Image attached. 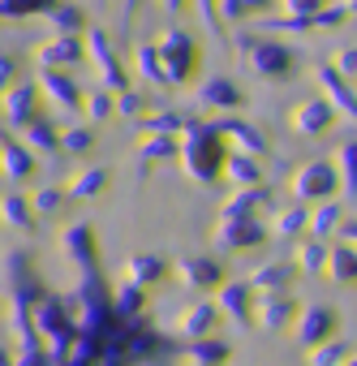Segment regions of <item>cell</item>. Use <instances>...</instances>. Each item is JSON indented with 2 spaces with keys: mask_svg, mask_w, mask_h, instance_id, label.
Listing matches in <instances>:
<instances>
[{
  "mask_svg": "<svg viewBox=\"0 0 357 366\" xmlns=\"http://www.w3.org/2000/svg\"><path fill=\"white\" fill-rule=\"evenodd\" d=\"M65 297L78 315V340L65 366H151L168 357V340L142 315H121L99 272L82 276Z\"/></svg>",
  "mask_w": 357,
  "mask_h": 366,
  "instance_id": "cell-1",
  "label": "cell"
},
{
  "mask_svg": "<svg viewBox=\"0 0 357 366\" xmlns=\"http://www.w3.org/2000/svg\"><path fill=\"white\" fill-rule=\"evenodd\" d=\"M5 285H9V327L18 340V353H39V327H35V306L48 293V285L35 272V254L31 250H14L5 254Z\"/></svg>",
  "mask_w": 357,
  "mask_h": 366,
  "instance_id": "cell-2",
  "label": "cell"
},
{
  "mask_svg": "<svg viewBox=\"0 0 357 366\" xmlns=\"http://www.w3.org/2000/svg\"><path fill=\"white\" fill-rule=\"evenodd\" d=\"M228 138L220 129V121H194L186 134H181V172L194 181V186H216L224 177V164H228Z\"/></svg>",
  "mask_w": 357,
  "mask_h": 366,
  "instance_id": "cell-3",
  "label": "cell"
},
{
  "mask_svg": "<svg viewBox=\"0 0 357 366\" xmlns=\"http://www.w3.org/2000/svg\"><path fill=\"white\" fill-rule=\"evenodd\" d=\"M35 327H39L44 353L52 357V366H65L69 353H74V340H78V315H74L69 297L65 293H44L39 306H35Z\"/></svg>",
  "mask_w": 357,
  "mask_h": 366,
  "instance_id": "cell-4",
  "label": "cell"
},
{
  "mask_svg": "<svg viewBox=\"0 0 357 366\" xmlns=\"http://www.w3.org/2000/svg\"><path fill=\"white\" fill-rule=\"evenodd\" d=\"M159 52H164V69H168V82L172 86H186L198 74V44L186 31H168L159 39Z\"/></svg>",
  "mask_w": 357,
  "mask_h": 366,
  "instance_id": "cell-5",
  "label": "cell"
},
{
  "mask_svg": "<svg viewBox=\"0 0 357 366\" xmlns=\"http://www.w3.org/2000/svg\"><path fill=\"white\" fill-rule=\"evenodd\" d=\"M61 250H65V259L74 263L78 276L99 272V242H95V229H91L86 220H78V224H69V229L61 233Z\"/></svg>",
  "mask_w": 357,
  "mask_h": 366,
  "instance_id": "cell-6",
  "label": "cell"
},
{
  "mask_svg": "<svg viewBox=\"0 0 357 366\" xmlns=\"http://www.w3.org/2000/svg\"><path fill=\"white\" fill-rule=\"evenodd\" d=\"M267 237V229L254 220V216H224L220 212V220H216V229H211V242L220 246V250H250V246H258Z\"/></svg>",
  "mask_w": 357,
  "mask_h": 366,
  "instance_id": "cell-7",
  "label": "cell"
},
{
  "mask_svg": "<svg viewBox=\"0 0 357 366\" xmlns=\"http://www.w3.org/2000/svg\"><path fill=\"white\" fill-rule=\"evenodd\" d=\"M241 52L250 61L254 74L263 78H288L293 74V52L280 48V44H263V39H241Z\"/></svg>",
  "mask_w": 357,
  "mask_h": 366,
  "instance_id": "cell-8",
  "label": "cell"
},
{
  "mask_svg": "<svg viewBox=\"0 0 357 366\" xmlns=\"http://www.w3.org/2000/svg\"><path fill=\"white\" fill-rule=\"evenodd\" d=\"M86 52H91V61H95V69H99V82H104L108 91H129V74H125V65L116 61V52H112V44H108L104 31H91V35H86Z\"/></svg>",
  "mask_w": 357,
  "mask_h": 366,
  "instance_id": "cell-9",
  "label": "cell"
},
{
  "mask_svg": "<svg viewBox=\"0 0 357 366\" xmlns=\"http://www.w3.org/2000/svg\"><path fill=\"white\" fill-rule=\"evenodd\" d=\"M216 306L220 315H228L237 327H250L254 323V285L250 280H224L216 289Z\"/></svg>",
  "mask_w": 357,
  "mask_h": 366,
  "instance_id": "cell-10",
  "label": "cell"
},
{
  "mask_svg": "<svg viewBox=\"0 0 357 366\" xmlns=\"http://www.w3.org/2000/svg\"><path fill=\"white\" fill-rule=\"evenodd\" d=\"M39 95H48L52 99V108H61V112H74L78 104H82V91H78V82L65 74V69H48V65H39Z\"/></svg>",
  "mask_w": 357,
  "mask_h": 366,
  "instance_id": "cell-11",
  "label": "cell"
},
{
  "mask_svg": "<svg viewBox=\"0 0 357 366\" xmlns=\"http://www.w3.org/2000/svg\"><path fill=\"white\" fill-rule=\"evenodd\" d=\"M0 108H5V121L14 129H26L35 117H39V86H9L5 95H0Z\"/></svg>",
  "mask_w": 357,
  "mask_h": 366,
  "instance_id": "cell-12",
  "label": "cell"
},
{
  "mask_svg": "<svg viewBox=\"0 0 357 366\" xmlns=\"http://www.w3.org/2000/svg\"><path fill=\"white\" fill-rule=\"evenodd\" d=\"M331 190H336V168H331V164H306V168L293 177V194H297L301 203L327 199Z\"/></svg>",
  "mask_w": 357,
  "mask_h": 366,
  "instance_id": "cell-13",
  "label": "cell"
},
{
  "mask_svg": "<svg viewBox=\"0 0 357 366\" xmlns=\"http://www.w3.org/2000/svg\"><path fill=\"white\" fill-rule=\"evenodd\" d=\"M172 272H176V280H181L186 289H220L224 285V267L216 259H203V254L198 259H181Z\"/></svg>",
  "mask_w": 357,
  "mask_h": 366,
  "instance_id": "cell-14",
  "label": "cell"
},
{
  "mask_svg": "<svg viewBox=\"0 0 357 366\" xmlns=\"http://www.w3.org/2000/svg\"><path fill=\"white\" fill-rule=\"evenodd\" d=\"M216 323H220V306H216V302H194V306H186L181 315H176V332H181L186 340L211 336Z\"/></svg>",
  "mask_w": 357,
  "mask_h": 366,
  "instance_id": "cell-15",
  "label": "cell"
},
{
  "mask_svg": "<svg viewBox=\"0 0 357 366\" xmlns=\"http://www.w3.org/2000/svg\"><path fill=\"white\" fill-rule=\"evenodd\" d=\"M0 224L14 229V233H35L39 229V212L22 194H0Z\"/></svg>",
  "mask_w": 357,
  "mask_h": 366,
  "instance_id": "cell-16",
  "label": "cell"
},
{
  "mask_svg": "<svg viewBox=\"0 0 357 366\" xmlns=\"http://www.w3.org/2000/svg\"><path fill=\"white\" fill-rule=\"evenodd\" d=\"M35 61L48 65V69L78 65V61H82V39H78V35H56V39H48V44L35 48Z\"/></svg>",
  "mask_w": 357,
  "mask_h": 366,
  "instance_id": "cell-17",
  "label": "cell"
},
{
  "mask_svg": "<svg viewBox=\"0 0 357 366\" xmlns=\"http://www.w3.org/2000/svg\"><path fill=\"white\" fill-rule=\"evenodd\" d=\"M220 129H224V138H228L233 151H246V155H258V159L271 155V142L263 138V129H254L246 121H220Z\"/></svg>",
  "mask_w": 357,
  "mask_h": 366,
  "instance_id": "cell-18",
  "label": "cell"
},
{
  "mask_svg": "<svg viewBox=\"0 0 357 366\" xmlns=\"http://www.w3.org/2000/svg\"><path fill=\"white\" fill-rule=\"evenodd\" d=\"M0 172L9 181H26L35 172V151L26 142H14V138H0Z\"/></svg>",
  "mask_w": 357,
  "mask_h": 366,
  "instance_id": "cell-19",
  "label": "cell"
},
{
  "mask_svg": "<svg viewBox=\"0 0 357 366\" xmlns=\"http://www.w3.org/2000/svg\"><path fill=\"white\" fill-rule=\"evenodd\" d=\"M331 327H336V315H331L327 306H306L301 319H297V340L314 349V345H323V340L331 336Z\"/></svg>",
  "mask_w": 357,
  "mask_h": 366,
  "instance_id": "cell-20",
  "label": "cell"
},
{
  "mask_svg": "<svg viewBox=\"0 0 357 366\" xmlns=\"http://www.w3.org/2000/svg\"><path fill=\"white\" fill-rule=\"evenodd\" d=\"M198 104H203V108L233 112V108H241V104H246V95H241V86H237V82H228V78H211V82H203V86H198Z\"/></svg>",
  "mask_w": 357,
  "mask_h": 366,
  "instance_id": "cell-21",
  "label": "cell"
},
{
  "mask_svg": "<svg viewBox=\"0 0 357 366\" xmlns=\"http://www.w3.org/2000/svg\"><path fill=\"white\" fill-rule=\"evenodd\" d=\"M125 280H134V285H142V289H151V285H159L164 276H168V263L159 259V254H146V250H138V254H129L125 259Z\"/></svg>",
  "mask_w": 357,
  "mask_h": 366,
  "instance_id": "cell-22",
  "label": "cell"
},
{
  "mask_svg": "<svg viewBox=\"0 0 357 366\" xmlns=\"http://www.w3.org/2000/svg\"><path fill=\"white\" fill-rule=\"evenodd\" d=\"M254 319L263 332H280L293 319V297L288 293H263V302L254 306Z\"/></svg>",
  "mask_w": 357,
  "mask_h": 366,
  "instance_id": "cell-23",
  "label": "cell"
},
{
  "mask_svg": "<svg viewBox=\"0 0 357 366\" xmlns=\"http://www.w3.org/2000/svg\"><path fill=\"white\" fill-rule=\"evenodd\" d=\"M181 155V142H176V134H146L138 138V164H168Z\"/></svg>",
  "mask_w": 357,
  "mask_h": 366,
  "instance_id": "cell-24",
  "label": "cell"
},
{
  "mask_svg": "<svg viewBox=\"0 0 357 366\" xmlns=\"http://www.w3.org/2000/svg\"><path fill=\"white\" fill-rule=\"evenodd\" d=\"M134 65H138V74H142L151 86H172V82H168V69H164L159 44H138V48H134Z\"/></svg>",
  "mask_w": 357,
  "mask_h": 366,
  "instance_id": "cell-25",
  "label": "cell"
},
{
  "mask_svg": "<svg viewBox=\"0 0 357 366\" xmlns=\"http://www.w3.org/2000/svg\"><path fill=\"white\" fill-rule=\"evenodd\" d=\"M331 125V99H310L293 112V129L297 134H323Z\"/></svg>",
  "mask_w": 357,
  "mask_h": 366,
  "instance_id": "cell-26",
  "label": "cell"
},
{
  "mask_svg": "<svg viewBox=\"0 0 357 366\" xmlns=\"http://www.w3.org/2000/svg\"><path fill=\"white\" fill-rule=\"evenodd\" d=\"M224 181H233V186H258V181H263L258 155H246V151H228V164H224Z\"/></svg>",
  "mask_w": 357,
  "mask_h": 366,
  "instance_id": "cell-27",
  "label": "cell"
},
{
  "mask_svg": "<svg viewBox=\"0 0 357 366\" xmlns=\"http://www.w3.org/2000/svg\"><path fill=\"white\" fill-rule=\"evenodd\" d=\"M65 190H69V199H82V203L86 199H99L108 190V168H78Z\"/></svg>",
  "mask_w": 357,
  "mask_h": 366,
  "instance_id": "cell-28",
  "label": "cell"
},
{
  "mask_svg": "<svg viewBox=\"0 0 357 366\" xmlns=\"http://www.w3.org/2000/svg\"><path fill=\"white\" fill-rule=\"evenodd\" d=\"M263 203H271V190L263 186H237V194L224 203V216H254V207H263Z\"/></svg>",
  "mask_w": 357,
  "mask_h": 366,
  "instance_id": "cell-29",
  "label": "cell"
},
{
  "mask_svg": "<svg viewBox=\"0 0 357 366\" xmlns=\"http://www.w3.org/2000/svg\"><path fill=\"white\" fill-rule=\"evenodd\" d=\"M22 134H26V147H31V151H39V155H52V151H61V129H56L48 117H35V121H31Z\"/></svg>",
  "mask_w": 357,
  "mask_h": 366,
  "instance_id": "cell-30",
  "label": "cell"
},
{
  "mask_svg": "<svg viewBox=\"0 0 357 366\" xmlns=\"http://www.w3.org/2000/svg\"><path fill=\"white\" fill-rule=\"evenodd\" d=\"M228 353H233V349H228L224 340H211V336H198V340H190V349H186V357L198 362V366H224Z\"/></svg>",
  "mask_w": 357,
  "mask_h": 366,
  "instance_id": "cell-31",
  "label": "cell"
},
{
  "mask_svg": "<svg viewBox=\"0 0 357 366\" xmlns=\"http://www.w3.org/2000/svg\"><path fill=\"white\" fill-rule=\"evenodd\" d=\"M288 267L284 263H263V267H254V276H250V285H254V293H284L288 289Z\"/></svg>",
  "mask_w": 357,
  "mask_h": 366,
  "instance_id": "cell-32",
  "label": "cell"
},
{
  "mask_svg": "<svg viewBox=\"0 0 357 366\" xmlns=\"http://www.w3.org/2000/svg\"><path fill=\"white\" fill-rule=\"evenodd\" d=\"M198 117L194 112H176V108H168V112H155V117H146V134H186L190 125H194Z\"/></svg>",
  "mask_w": 357,
  "mask_h": 366,
  "instance_id": "cell-33",
  "label": "cell"
},
{
  "mask_svg": "<svg viewBox=\"0 0 357 366\" xmlns=\"http://www.w3.org/2000/svg\"><path fill=\"white\" fill-rule=\"evenodd\" d=\"M112 297H116V310H121V315H134V319H138V315L146 310V289H142V285H134V280L116 285V289H112Z\"/></svg>",
  "mask_w": 357,
  "mask_h": 366,
  "instance_id": "cell-34",
  "label": "cell"
},
{
  "mask_svg": "<svg viewBox=\"0 0 357 366\" xmlns=\"http://www.w3.org/2000/svg\"><path fill=\"white\" fill-rule=\"evenodd\" d=\"M327 276H331V280H340V285L357 280V254H353L348 246L331 250V254H327Z\"/></svg>",
  "mask_w": 357,
  "mask_h": 366,
  "instance_id": "cell-35",
  "label": "cell"
},
{
  "mask_svg": "<svg viewBox=\"0 0 357 366\" xmlns=\"http://www.w3.org/2000/svg\"><path fill=\"white\" fill-rule=\"evenodd\" d=\"M82 112H86L91 125H99V121L116 117V99H112L108 91H91V95H82Z\"/></svg>",
  "mask_w": 357,
  "mask_h": 366,
  "instance_id": "cell-36",
  "label": "cell"
},
{
  "mask_svg": "<svg viewBox=\"0 0 357 366\" xmlns=\"http://www.w3.org/2000/svg\"><path fill=\"white\" fill-rule=\"evenodd\" d=\"M48 26H52L56 35H74V31H82V9H74V5H52V9H48Z\"/></svg>",
  "mask_w": 357,
  "mask_h": 366,
  "instance_id": "cell-37",
  "label": "cell"
},
{
  "mask_svg": "<svg viewBox=\"0 0 357 366\" xmlns=\"http://www.w3.org/2000/svg\"><path fill=\"white\" fill-rule=\"evenodd\" d=\"M301 229H310V216L301 207H288V212H280L271 220V237H297Z\"/></svg>",
  "mask_w": 357,
  "mask_h": 366,
  "instance_id": "cell-38",
  "label": "cell"
},
{
  "mask_svg": "<svg viewBox=\"0 0 357 366\" xmlns=\"http://www.w3.org/2000/svg\"><path fill=\"white\" fill-rule=\"evenodd\" d=\"M336 229H340V207H336V203H323V207L310 216V233H314V237H331Z\"/></svg>",
  "mask_w": 357,
  "mask_h": 366,
  "instance_id": "cell-39",
  "label": "cell"
},
{
  "mask_svg": "<svg viewBox=\"0 0 357 366\" xmlns=\"http://www.w3.org/2000/svg\"><path fill=\"white\" fill-rule=\"evenodd\" d=\"M91 147H95V134L86 125H74V129L61 134V151H69V155H86Z\"/></svg>",
  "mask_w": 357,
  "mask_h": 366,
  "instance_id": "cell-40",
  "label": "cell"
},
{
  "mask_svg": "<svg viewBox=\"0 0 357 366\" xmlns=\"http://www.w3.org/2000/svg\"><path fill=\"white\" fill-rule=\"evenodd\" d=\"M65 199H69V190H56V186H44V190H35V194H31V203H35V212H39V216L61 212V207H65Z\"/></svg>",
  "mask_w": 357,
  "mask_h": 366,
  "instance_id": "cell-41",
  "label": "cell"
},
{
  "mask_svg": "<svg viewBox=\"0 0 357 366\" xmlns=\"http://www.w3.org/2000/svg\"><path fill=\"white\" fill-rule=\"evenodd\" d=\"M142 112H146V99L138 91H116V117L121 121H138Z\"/></svg>",
  "mask_w": 357,
  "mask_h": 366,
  "instance_id": "cell-42",
  "label": "cell"
},
{
  "mask_svg": "<svg viewBox=\"0 0 357 366\" xmlns=\"http://www.w3.org/2000/svg\"><path fill=\"white\" fill-rule=\"evenodd\" d=\"M297 267H301V272H323V267H327V250H323V242H306V246L297 250Z\"/></svg>",
  "mask_w": 357,
  "mask_h": 366,
  "instance_id": "cell-43",
  "label": "cell"
},
{
  "mask_svg": "<svg viewBox=\"0 0 357 366\" xmlns=\"http://www.w3.org/2000/svg\"><path fill=\"white\" fill-rule=\"evenodd\" d=\"M336 164H340V172H344V186H348V194H357V142L340 147Z\"/></svg>",
  "mask_w": 357,
  "mask_h": 366,
  "instance_id": "cell-44",
  "label": "cell"
},
{
  "mask_svg": "<svg viewBox=\"0 0 357 366\" xmlns=\"http://www.w3.org/2000/svg\"><path fill=\"white\" fill-rule=\"evenodd\" d=\"M340 362H344V345H336V340H323L310 349V366H340Z\"/></svg>",
  "mask_w": 357,
  "mask_h": 366,
  "instance_id": "cell-45",
  "label": "cell"
},
{
  "mask_svg": "<svg viewBox=\"0 0 357 366\" xmlns=\"http://www.w3.org/2000/svg\"><path fill=\"white\" fill-rule=\"evenodd\" d=\"M14 78H18V61L14 56H0V95L14 86Z\"/></svg>",
  "mask_w": 357,
  "mask_h": 366,
  "instance_id": "cell-46",
  "label": "cell"
},
{
  "mask_svg": "<svg viewBox=\"0 0 357 366\" xmlns=\"http://www.w3.org/2000/svg\"><path fill=\"white\" fill-rule=\"evenodd\" d=\"M194 5H198V14H203V22L216 31L220 26V0H194Z\"/></svg>",
  "mask_w": 357,
  "mask_h": 366,
  "instance_id": "cell-47",
  "label": "cell"
},
{
  "mask_svg": "<svg viewBox=\"0 0 357 366\" xmlns=\"http://www.w3.org/2000/svg\"><path fill=\"white\" fill-rule=\"evenodd\" d=\"M14 366H52V357L39 349V353H18V362Z\"/></svg>",
  "mask_w": 357,
  "mask_h": 366,
  "instance_id": "cell-48",
  "label": "cell"
},
{
  "mask_svg": "<svg viewBox=\"0 0 357 366\" xmlns=\"http://www.w3.org/2000/svg\"><path fill=\"white\" fill-rule=\"evenodd\" d=\"M314 5H318V0H288V9H293V14H310Z\"/></svg>",
  "mask_w": 357,
  "mask_h": 366,
  "instance_id": "cell-49",
  "label": "cell"
},
{
  "mask_svg": "<svg viewBox=\"0 0 357 366\" xmlns=\"http://www.w3.org/2000/svg\"><path fill=\"white\" fill-rule=\"evenodd\" d=\"M134 5H138V0H125V14H121V35L129 31V18H134Z\"/></svg>",
  "mask_w": 357,
  "mask_h": 366,
  "instance_id": "cell-50",
  "label": "cell"
},
{
  "mask_svg": "<svg viewBox=\"0 0 357 366\" xmlns=\"http://www.w3.org/2000/svg\"><path fill=\"white\" fill-rule=\"evenodd\" d=\"M159 5H164L168 14H176V9H181V5H186V0H159Z\"/></svg>",
  "mask_w": 357,
  "mask_h": 366,
  "instance_id": "cell-51",
  "label": "cell"
},
{
  "mask_svg": "<svg viewBox=\"0 0 357 366\" xmlns=\"http://www.w3.org/2000/svg\"><path fill=\"white\" fill-rule=\"evenodd\" d=\"M0 366H14V357H9V349L0 345Z\"/></svg>",
  "mask_w": 357,
  "mask_h": 366,
  "instance_id": "cell-52",
  "label": "cell"
},
{
  "mask_svg": "<svg viewBox=\"0 0 357 366\" xmlns=\"http://www.w3.org/2000/svg\"><path fill=\"white\" fill-rule=\"evenodd\" d=\"M267 5V0H246V9H263Z\"/></svg>",
  "mask_w": 357,
  "mask_h": 366,
  "instance_id": "cell-53",
  "label": "cell"
},
{
  "mask_svg": "<svg viewBox=\"0 0 357 366\" xmlns=\"http://www.w3.org/2000/svg\"><path fill=\"white\" fill-rule=\"evenodd\" d=\"M190 366H198V362H190Z\"/></svg>",
  "mask_w": 357,
  "mask_h": 366,
  "instance_id": "cell-54",
  "label": "cell"
},
{
  "mask_svg": "<svg viewBox=\"0 0 357 366\" xmlns=\"http://www.w3.org/2000/svg\"><path fill=\"white\" fill-rule=\"evenodd\" d=\"M0 315H5V310H0Z\"/></svg>",
  "mask_w": 357,
  "mask_h": 366,
  "instance_id": "cell-55",
  "label": "cell"
}]
</instances>
